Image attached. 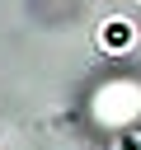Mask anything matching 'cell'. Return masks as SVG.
Segmentation results:
<instances>
[{"instance_id": "obj_1", "label": "cell", "mask_w": 141, "mask_h": 150, "mask_svg": "<svg viewBox=\"0 0 141 150\" xmlns=\"http://www.w3.org/2000/svg\"><path fill=\"white\" fill-rule=\"evenodd\" d=\"M103 47H108V52H127V47H132V28H127V23H108V28H103Z\"/></svg>"}]
</instances>
